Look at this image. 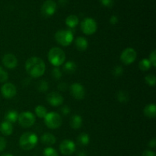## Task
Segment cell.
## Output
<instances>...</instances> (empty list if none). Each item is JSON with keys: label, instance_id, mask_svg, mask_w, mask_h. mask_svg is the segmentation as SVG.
Here are the masks:
<instances>
[{"label": "cell", "instance_id": "6da1fadb", "mask_svg": "<svg viewBox=\"0 0 156 156\" xmlns=\"http://www.w3.org/2000/svg\"><path fill=\"white\" fill-rule=\"evenodd\" d=\"M25 70L32 78H40L44 76L46 71V65L42 59L33 56L27 59L25 62Z\"/></svg>", "mask_w": 156, "mask_h": 156}, {"label": "cell", "instance_id": "7a4b0ae2", "mask_svg": "<svg viewBox=\"0 0 156 156\" xmlns=\"http://www.w3.org/2000/svg\"><path fill=\"white\" fill-rule=\"evenodd\" d=\"M38 143V137L34 133L26 132L20 136L19 146L21 149L25 151L31 150Z\"/></svg>", "mask_w": 156, "mask_h": 156}, {"label": "cell", "instance_id": "3957f363", "mask_svg": "<svg viewBox=\"0 0 156 156\" xmlns=\"http://www.w3.org/2000/svg\"><path fill=\"white\" fill-rule=\"evenodd\" d=\"M48 60L54 67H59L63 65L66 60V53L58 47H52L48 52Z\"/></svg>", "mask_w": 156, "mask_h": 156}, {"label": "cell", "instance_id": "277c9868", "mask_svg": "<svg viewBox=\"0 0 156 156\" xmlns=\"http://www.w3.org/2000/svg\"><path fill=\"white\" fill-rule=\"evenodd\" d=\"M55 40L59 45L68 47L74 40V34L72 30H59L55 34Z\"/></svg>", "mask_w": 156, "mask_h": 156}, {"label": "cell", "instance_id": "5b68a950", "mask_svg": "<svg viewBox=\"0 0 156 156\" xmlns=\"http://www.w3.org/2000/svg\"><path fill=\"white\" fill-rule=\"evenodd\" d=\"M44 119L45 125L50 129H56L62 126V117L58 113L54 112V111L47 113Z\"/></svg>", "mask_w": 156, "mask_h": 156}, {"label": "cell", "instance_id": "8992f818", "mask_svg": "<svg viewBox=\"0 0 156 156\" xmlns=\"http://www.w3.org/2000/svg\"><path fill=\"white\" fill-rule=\"evenodd\" d=\"M36 121V117L33 113L30 111H24L18 114V122L21 126L24 128H29L33 126Z\"/></svg>", "mask_w": 156, "mask_h": 156}, {"label": "cell", "instance_id": "52a82bcc", "mask_svg": "<svg viewBox=\"0 0 156 156\" xmlns=\"http://www.w3.org/2000/svg\"><path fill=\"white\" fill-rule=\"evenodd\" d=\"M81 30L86 35L94 34L98 30L97 22L91 18H85L81 22Z\"/></svg>", "mask_w": 156, "mask_h": 156}, {"label": "cell", "instance_id": "ba28073f", "mask_svg": "<svg viewBox=\"0 0 156 156\" xmlns=\"http://www.w3.org/2000/svg\"><path fill=\"white\" fill-rule=\"evenodd\" d=\"M137 57V53L132 47H127L120 54V60L124 65H130L133 63Z\"/></svg>", "mask_w": 156, "mask_h": 156}, {"label": "cell", "instance_id": "9c48e42d", "mask_svg": "<svg viewBox=\"0 0 156 156\" xmlns=\"http://www.w3.org/2000/svg\"><path fill=\"white\" fill-rule=\"evenodd\" d=\"M70 94L76 100H82L85 97V88L79 82H75L69 87Z\"/></svg>", "mask_w": 156, "mask_h": 156}, {"label": "cell", "instance_id": "30bf717a", "mask_svg": "<svg viewBox=\"0 0 156 156\" xmlns=\"http://www.w3.org/2000/svg\"><path fill=\"white\" fill-rule=\"evenodd\" d=\"M60 152L64 155H71L76 151V144L70 140H64L59 145Z\"/></svg>", "mask_w": 156, "mask_h": 156}, {"label": "cell", "instance_id": "8fae6325", "mask_svg": "<svg viewBox=\"0 0 156 156\" xmlns=\"http://www.w3.org/2000/svg\"><path fill=\"white\" fill-rule=\"evenodd\" d=\"M2 95L6 99H12L16 95L17 88L13 83L6 82L1 88Z\"/></svg>", "mask_w": 156, "mask_h": 156}, {"label": "cell", "instance_id": "7c38bea8", "mask_svg": "<svg viewBox=\"0 0 156 156\" xmlns=\"http://www.w3.org/2000/svg\"><path fill=\"white\" fill-rule=\"evenodd\" d=\"M56 11V4L53 0H47L41 7V13L44 17L52 16Z\"/></svg>", "mask_w": 156, "mask_h": 156}, {"label": "cell", "instance_id": "4fadbf2b", "mask_svg": "<svg viewBox=\"0 0 156 156\" xmlns=\"http://www.w3.org/2000/svg\"><path fill=\"white\" fill-rule=\"evenodd\" d=\"M47 101L53 107H59L63 104L64 98L61 94L56 91H53V92L49 93L47 95Z\"/></svg>", "mask_w": 156, "mask_h": 156}, {"label": "cell", "instance_id": "5bb4252c", "mask_svg": "<svg viewBox=\"0 0 156 156\" xmlns=\"http://www.w3.org/2000/svg\"><path fill=\"white\" fill-rule=\"evenodd\" d=\"M2 64L9 69H13L18 66V59L12 53H6L2 57Z\"/></svg>", "mask_w": 156, "mask_h": 156}, {"label": "cell", "instance_id": "9a60e30c", "mask_svg": "<svg viewBox=\"0 0 156 156\" xmlns=\"http://www.w3.org/2000/svg\"><path fill=\"white\" fill-rule=\"evenodd\" d=\"M41 141L46 146H53L56 143V138L53 134L50 133H45L41 137Z\"/></svg>", "mask_w": 156, "mask_h": 156}, {"label": "cell", "instance_id": "2e32d148", "mask_svg": "<svg viewBox=\"0 0 156 156\" xmlns=\"http://www.w3.org/2000/svg\"><path fill=\"white\" fill-rule=\"evenodd\" d=\"M0 132L2 135L6 136L12 135L13 133V126L11 123L5 120L2 122L0 124Z\"/></svg>", "mask_w": 156, "mask_h": 156}, {"label": "cell", "instance_id": "e0dca14e", "mask_svg": "<svg viewBox=\"0 0 156 156\" xmlns=\"http://www.w3.org/2000/svg\"><path fill=\"white\" fill-rule=\"evenodd\" d=\"M75 44H76V47H77L79 51H85L87 50L88 46V41L84 37H79L76 38Z\"/></svg>", "mask_w": 156, "mask_h": 156}, {"label": "cell", "instance_id": "ac0fdd59", "mask_svg": "<svg viewBox=\"0 0 156 156\" xmlns=\"http://www.w3.org/2000/svg\"><path fill=\"white\" fill-rule=\"evenodd\" d=\"M70 126L73 129H79L82 125V118L80 115L74 114L70 118Z\"/></svg>", "mask_w": 156, "mask_h": 156}, {"label": "cell", "instance_id": "d6986e66", "mask_svg": "<svg viewBox=\"0 0 156 156\" xmlns=\"http://www.w3.org/2000/svg\"><path fill=\"white\" fill-rule=\"evenodd\" d=\"M145 116L149 118H155L156 117V106L155 104H149L145 107L143 110Z\"/></svg>", "mask_w": 156, "mask_h": 156}, {"label": "cell", "instance_id": "ffe728a7", "mask_svg": "<svg viewBox=\"0 0 156 156\" xmlns=\"http://www.w3.org/2000/svg\"><path fill=\"white\" fill-rule=\"evenodd\" d=\"M66 24L71 29L75 28L79 24V18L75 15H70L66 18Z\"/></svg>", "mask_w": 156, "mask_h": 156}, {"label": "cell", "instance_id": "44dd1931", "mask_svg": "<svg viewBox=\"0 0 156 156\" xmlns=\"http://www.w3.org/2000/svg\"><path fill=\"white\" fill-rule=\"evenodd\" d=\"M76 69H77V65L73 61H68V62H65L63 67H62V70L67 74H72V73H75Z\"/></svg>", "mask_w": 156, "mask_h": 156}, {"label": "cell", "instance_id": "7402d4cb", "mask_svg": "<svg viewBox=\"0 0 156 156\" xmlns=\"http://www.w3.org/2000/svg\"><path fill=\"white\" fill-rule=\"evenodd\" d=\"M18 113L16 111H14V110H10V111H8L5 114V118L6 121L9 122L12 124V123H15V122L18 121Z\"/></svg>", "mask_w": 156, "mask_h": 156}, {"label": "cell", "instance_id": "603a6c76", "mask_svg": "<svg viewBox=\"0 0 156 156\" xmlns=\"http://www.w3.org/2000/svg\"><path fill=\"white\" fill-rule=\"evenodd\" d=\"M77 141L80 146H85L89 143L90 137L88 136V134L85 133H82L79 135V136L77 138Z\"/></svg>", "mask_w": 156, "mask_h": 156}, {"label": "cell", "instance_id": "cb8c5ba5", "mask_svg": "<svg viewBox=\"0 0 156 156\" xmlns=\"http://www.w3.org/2000/svg\"><path fill=\"white\" fill-rule=\"evenodd\" d=\"M117 100L120 103H126L129 101V94L126 91L120 90L117 93Z\"/></svg>", "mask_w": 156, "mask_h": 156}, {"label": "cell", "instance_id": "d4e9b609", "mask_svg": "<svg viewBox=\"0 0 156 156\" xmlns=\"http://www.w3.org/2000/svg\"><path fill=\"white\" fill-rule=\"evenodd\" d=\"M34 111L37 117H38L39 118H44L45 116L47 115V113H48L47 112V108L44 106H43V105H37V106L35 108Z\"/></svg>", "mask_w": 156, "mask_h": 156}, {"label": "cell", "instance_id": "484cf974", "mask_svg": "<svg viewBox=\"0 0 156 156\" xmlns=\"http://www.w3.org/2000/svg\"><path fill=\"white\" fill-rule=\"evenodd\" d=\"M151 67H152V64L149 59H143L142 60H140V63H139V68L143 72L148 71L150 69Z\"/></svg>", "mask_w": 156, "mask_h": 156}, {"label": "cell", "instance_id": "4316f807", "mask_svg": "<svg viewBox=\"0 0 156 156\" xmlns=\"http://www.w3.org/2000/svg\"><path fill=\"white\" fill-rule=\"evenodd\" d=\"M37 89L40 92H46L49 90V83L45 80H41L37 85Z\"/></svg>", "mask_w": 156, "mask_h": 156}, {"label": "cell", "instance_id": "83f0119b", "mask_svg": "<svg viewBox=\"0 0 156 156\" xmlns=\"http://www.w3.org/2000/svg\"><path fill=\"white\" fill-rule=\"evenodd\" d=\"M145 81H146V84L149 86L154 87L156 83V77L155 75L153 74H148L145 77Z\"/></svg>", "mask_w": 156, "mask_h": 156}, {"label": "cell", "instance_id": "f1b7e54d", "mask_svg": "<svg viewBox=\"0 0 156 156\" xmlns=\"http://www.w3.org/2000/svg\"><path fill=\"white\" fill-rule=\"evenodd\" d=\"M44 156H59L57 151L53 147H46L44 150Z\"/></svg>", "mask_w": 156, "mask_h": 156}, {"label": "cell", "instance_id": "f546056e", "mask_svg": "<svg viewBox=\"0 0 156 156\" xmlns=\"http://www.w3.org/2000/svg\"><path fill=\"white\" fill-rule=\"evenodd\" d=\"M52 76L55 79H56V80H59V79H60L62 78V73L59 67H54L52 69Z\"/></svg>", "mask_w": 156, "mask_h": 156}, {"label": "cell", "instance_id": "4dcf8cb0", "mask_svg": "<svg viewBox=\"0 0 156 156\" xmlns=\"http://www.w3.org/2000/svg\"><path fill=\"white\" fill-rule=\"evenodd\" d=\"M123 72H124V70L121 66H116L113 69V75L115 77H120L123 74Z\"/></svg>", "mask_w": 156, "mask_h": 156}, {"label": "cell", "instance_id": "1f68e13d", "mask_svg": "<svg viewBox=\"0 0 156 156\" xmlns=\"http://www.w3.org/2000/svg\"><path fill=\"white\" fill-rule=\"evenodd\" d=\"M9 79V74L2 66H0V82H5Z\"/></svg>", "mask_w": 156, "mask_h": 156}, {"label": "cell", "instance_id": "d6a6232c", "mask_svg": "<svg viewBox=\"0 0 156 156\" xmlns=\"http://www.w3.org/2000/svg\"><path fill=\"white\" fill-rule=\"evenodd\" d=\"M149 60L150 61L152 67H156V50H152L149 56Z\"/></svg>", "mask_w": 156, "mask_h": 156}, {"label": "cell", "instance_id": "836d02e7", "mask_svg": "<svg viewBox=\"0 0 156 156\" xmlns=\"http://www.w3.org/2000/svg\"><path fill=\"white\" fill-rule=\"evenodd\" d=\"M6 145H7V142L6 140L4 137L0 136V152H2L6 147Z\"/></svg>", "mask_w": 156, "mask_h": 156}, {"label": "cell", "instance_id": "e575fe53", "mask_svg": "<svg viewBox=\"0 0 156 156\" xmlns=\"http://www.w3.org/2000/svg\"><path fill=\"white\" fill-rule=\"evenodd\" d=\"M101 3L105 7H112L114 5V0H100Z\"/></svg>", "mask_w": 156, "mask_h": 156}, {"label": "cell", "instance_id": "d590c367", "mask_svg": "<svg viewBox=\"0 0 156 156\" xmlns=\"http://www.w3.org/2000/svg\"><path fill=\"white\" fill-rule=\"evenodd\" d=\"M57 88L60 91H66L67 90V88H68V85L66 83H65V82H60L57 85Z\"/></svg>", "mask_w": 156, "mask_h": 156}, {"label": "cell", "instance_id": "8d00e7d4", "mask_svg": "<svg viewBox=\"0 0 156 156\" xmlns=\"http://www.w3.org/2000/svg\"><path fill=\"white\" fill-rule=\"evenodd\" d=\"M61 112L64 116H67L70 113V108L66 105H65V106L61 108Z\"/></svg>", "mask_w": 156, "mask_h": 156}, {"label": "cell", "instance_id": "74e56055", "mask_svg": "<svg viewBox=\"0 0 156 156\" xmlns=\"http://www.w3.org/2000/svg\"><path fill=\"white\" fill-rule=\"evenodd\" d=\"M142 156H156L155 152L152 150H145L142 154Z\"/></svg>", "mask_w": 156, "mask_h": 156}, {"label": "cell", "instance_id": "f35d334b", "mask_svg": "<svg viewBox=\"0 0 156 156\" xmlns=\"http://www.w3.org/2000/svg\"><path fill=\"white\" fill-rule=\"evenodd\" d=\"M117 22H118V18H117V15H112L110 18V23L112 25H115L116 24H117Z\"/></svg>", "mask_w": 156, "mask_h": 156}, {"label": "cell", "instance_id": "ab89813d", "mask_svg": "<svg viewBox=\"0 0 156 156\" xmlns=\"http://www.w3.org/2000/svg\"><path fill=\"white\" fill-rule=\"evenodd\" d=\"M149 146L150 148H152V149H154V148L156 147V140H155V138L152 139V140H151L149 142Z\"/></svg>", "mask_w": 156, "mask_h": 156}, {"label": "cell", "instance_id": "60d3db41", "mask_svg": "<svg viewBox=\"0 0 156 156\" xmlns=\"http://www.w3.org/2000/svg\"><path fill=\"white\" fill-rule=\"evenodd\" d=\"M67 2H68V0H59V3L62 6H65L67 4Z\"/></svg>", "mask_w": 156, "mask_h": 156}, {"label": "cell", "instance_id": "b9f144b4", "mask_svg": "<svg viewBox=\"0 0 156 156\" xmlns=\"http://www.w3.org/2000/svg\"><path fill=\"white\" fill-rule=\"evenodd\" d=\"M78 156H87V153L85 152V151H79L78 152Z\"/></svg>", "mask_w": 156, "mask_h": 156}, {"label": "cell", "instance_id": "7bdbcfd3", "mask_svg": "<svg viewBox=\"0 0 156 156\" xmlns=\"http://www.w3.org/2000/svg\"><path fill=\"white\" fill-rule=\"evenodd\" d=\"M1 156H14V155H12V154H10V153H4V154H2Z\"/></svg>", "mask_w": 156, "mask_h": 156}]
</instances>
